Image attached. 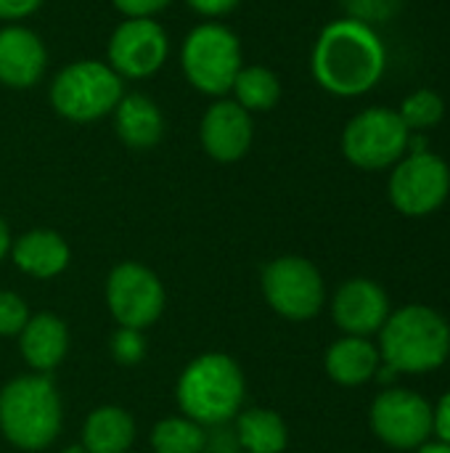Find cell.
I'll return each instance as SVG.
<instances>
[{
	"instance_id": "cell-1",
	"label": "cell",
	"mask_w": 450,
	"mask_h": 453,
	"mask_svg": "<svg viewBox=\"0 0 450 453\" xmlns=\"http://www.w3.org/2000/svg\"><path fill=\"white\" fill-rule=\"evenodd\" d=\"M387 69V50L374 27L355 19L326 24L313 45L310 72L316 82L342 98H355L377 88Z\"/></svg>"
},
{
	"instance_id": "cell-2",
	"label": "cell",
	"mask_w": 450,
	"mask_h": 453,
	"mask_svg": "<svg viewBox=\"0 0 450 453\" xmlns=\"http://www.w3.org/2000/svg\"><path fill=\"white\" fill-rule=\"evenodd\" d=\"M450 326L443 316L424 305H408L387 316L382 326V356L390 369L424 374L446 364Z\"/></svg>"
},
{
	"instance_id": "cell-3",
	"label": "cell",
	"mask_w": 450,
	"mask_h": 453,
	"mask_svg": "<svg viewBox=\"0 0 450 453\" xmlns=\"http://www.w3.org/2000/svg\"><path fill=\"white\" fill-rule=\"evenodd\" d=\"M61 427V401L48 377H21L0 393V430L27 451L53 443Z\"/></svg>"
},
{
	"instance_id": "cell-4",
	"label": "cell",
	"mask_w": 450,
	"mask_h": 453,
	"mask_svg": "<svg viewBox=\"0 0 450 453\" xmlns=\"http://www.w3.org/2000/svg\"><path fill=\"white\" fill-rule=\"evenodd\" d=\"M178 401L196 425L228 422L244 401L241 369L228 356H202L186 366L178 382Z\"/></svg>"
},
{
	"instance_id": "cell-5",
	"label": "cell",
	"mask_w": 450,
	"mask_h": 453,
	"mask_svg": "<svg viewBox=\"0 0 450 453\" xmlns=\"http://www.w3.org/2000/svg\"><path fill=\"white\" fill-rule=\"evenodd\" d=\"M122 96V77L95 58L64 66L50 82V104L69 122H95L111 114Z\"/></svg>"
},
{
	"instance_id": "cell-6",
	"label": "cell",
	"mask_w": 450,
	"mask_h": 453,
	"mask_svg": "<svg viewBox=\"0 0 450 453\" xmlns=\"http://www.w3.org/2000/svg\"><path fill=\"white\" fill-rule=\"evenodd\" d=\"M180 64L196 90L207 96H225L244 66L241 42L225 24L204 21L186 35Z\"/></svg>"
},
{
	"instance_id": "cell-7",
	"label": "cell",
	"mask_w": 450,
	"mask_h": 453,
	"mask_svg": "<svg viewBox=\"0 0 450 453\" xmlns=\"http://www.w3.org/2000/svg\"><path fill=\"white\" fill-rule=\"evenodd\" d=\"M411 130L395 109L371 106L355 114L342 133V151L347 162L361 170H385L408 151Z\"/></svg>"
},
{
	"instance_id": "cell-8",
	"label": "cell",
	"mask_w": 450,
	"mask_h": 453,
	"mask_svg": "<svg viewBox=\"0 0 450 453\" xmlns=\"http://www.w3.org/2000/svg\"><path fill=\"white\" fill-rule=\"evenodd\" d=\"M450 191V167L432 151L408 154L390 175V202L411 218L435 212Z\"/></svg>"
},
{
	"instance_id": "cell-9",
	"label": "cell",
	"mask_w": 450,
	"mask_h": 453,
	"mask_svg": "<svg viewBox=\"0 0 450 453\" xmlns=\"http://www.w3.org/2000/svg\"><path fill=\"white\" fill-rule=\"evenodd\" d=\"M263 292L273 311L292 321L313 319L324 305V281L305 257H278L263 273Z\"/></svg>"
},
{
	"instance_id": "cell-10",
	"label": "cell",
	"mask_w": 450,
	"mask_h": 453,
	"mask_svg": "<svg viewBox=\"0 0 450 453\" xmlns=\"http://www.w3.org/2000/svg\"><path fill=\"white\" fill-rule=\"evenodd\" d=\"M170 40L154 19H125L109 40V66L119 77L143 80L167 61Z\"/></svg>"
},
{
	"instance_id": "cell-11",
	"label": "cell",
	"mask_w": 450,
	"mask_h": 453,
	"mask_svg": "<svg viewBox=\"0 0 450 453\" xmlns=\"http://www.w3.org/2000/svg\"><path fill=\"white\" fill-rule=\"evenodd\" d=\"M106 300L114 319L125 329H143L162 313L164 289L149 268L138 263H122L109 276Z\"/></svg>"
},
{
	"instance_id": "cell-12",
	"label": "cell",
	"mask_w": 450,
	"mask_h": 453,
	"mask_svg": "<svg viewBox=\"0 0 450 453\" xmlns=\"http://www.w3.org/2000/svg\"><path fill=\"white\" fill-rule=\"evenodd\" d=\"M371 427L393 449H416L430 438L435 411L416 393L385 390L371 406Z\"/></svg>"
},
{
	"instance_id": "cell-13",
	"label": "cell",
	"mask_w": 450,
	"mask_h": 453,
	"mask_svg": "<svg viewBox=\"0 0 450 453\" xmlns=\"http://www.w3.org/2000/svg\"><path fill=\"white\" fill-rule=\"evenodd\" d=\"M255 138V125L247 109L231 98L215 101L202 117V146L217 162L241 159Z\"/></svg>"
},
{
	"instance_id": "cell-14",
	"label": "cell",
	"mask_w": 450,
	"mask_h": 453,
	"mask_svg": "<svg viewBox=\"0 0 450 453\" xmlns=\"http://www.w3.org/2000/svg\"><path fill=\"white\" fill-rule=\"evenodd\" d=\"M45 45L42 40L21 24H8L0 29V82L16 90L34 88L45 72Z\"/></svg>"
},
{
	"instance_id": "cell-15",
	"label": "cell",
	"mask_w": 450,
	"mask_h": 453,
	"mask_svg": "<svg viewBox=\"0 0 450 453\" xmlns=\"http://www.w3.org/2000/svg\"><path fill=\"white\" fill-rule=\"evenodd\" d=\"M390 316L387 295L369 279L347 281L334 297V319L350 337H366L385 326Z\"/></svg>"
},
{
	"instance_id": "cell-16",
	"label": "cell",
	"mask_w": 450,
	"mask_h": 453,
	"mask_svg": "<svg viewBox=\"0 0 450 453\" xmlns=\"http://www.w3.org/2000/svg\"><path fill=\"white\" fill-rule=\"evenodd\" d=\"M114 127L125 146L130 149H151L162 141L164 117L159 106L143 93H127L119 98L114 109Z\"/></svg>"
},
{
	"instance_id": "cell-17",
	"label": "cell",
	"mask_w": 450,
	"mask_h": 453,
	"mask_svg": "<svg viewBox=\"0 0 450 453\" xmlns=\"http://www.w3.org/2000/svg\"><path fill=\"white\" fill-rule=\"evenodd\" d=\"M13 263L37 279L61 273L69 263V247L56 231H29L13 244Z\"/></svg>"
},
{
	"instance_id": "cell-18",
	"label": "cell",
	"mask_w": 450,
	"mask_h": 453,
	"mask_svg": "<svg viewBox=\"0 0 450 453\" xmlns=\"http://www.w3.org/2000/svg\"><path fill=\"white\" fill-rule=\"evenodd\" d=\"M66 326L50 313L34 316L21 329V353L40 372L53 369L66 356Z\"/></svg>"
},
{
	"instance_id": "cell-19",
	"label": "cell",
	"mask_w": 450,
	"mask_h": 453,
	"mask_svg": "<svg viewBox=\"0 0 450 453\" xmlns=\"http://www.w3.org/2000/svg\"><path fill=\"white\" fill-rule=\"evenodd\" d=\"M379 369V353L363 337H347L329 348L326 353V372L339 385H363Z\"/></svg>"
},
{
	"instance_id": "cell-20",
	"label": "cell",
	"mask_w": 450,
	"mask_h": 453,
	"mask_svg": "<svg viewBox=\"0 0 450 453\" xmlns=\"http://www.w3.org/2000/svg\"><path fill=\"white\" fill-rule=\"evenodd\" d=\"M135 438V425L127 411L117 406L95 409L85 422V451L125 453Z\"/></svg>"
},
{
	"instance_id": "cell-21",
	"label": "cell",
	"mask_w": 450,
	"mask_h": 453,
	"mask_svg": "<svg viewBox=\"0 0 450 453\" xmlns=\"http://www.w3.org/2000/svg\"><path fill=\"white\" fill-rule=\"evenodd\" d=\"M236 93V104L241 109H247L249 114L252 111H271L278 98H281V82L276 77V72H271L268 66H241L236 80H233V88Z\"/></svg>"
},
{
	"instance_id": "cell-22",
	"label": "cell",
	"mask_w": 450,
	"mask_h": 453,
	"mask_svg": "<svg viewBox=\"0 0 450 453\" xmlns=\"http://www.w3.org/2000/svg\"><path fill=\"white\" fill-rule=\"evenodd\" d=\"M239 441L249 453H281L286 449V427L278 414L252 409L239 417Z\"/></svg>"
},
{
	"instance_id": "cell-23",
	"label": "cell",
	"mask_w": 450,
	"mask_h": 453,
	"mask_svg": "<svg viewBox=\"0 0 450 453\" xmlns=\"http://www.w3.org/2000/svg\"><path fill=\"white\" fill-rule=\"evenodd\" d=\"M156 453H202L204 433L194 419H164L151 435Z\"/></svg>"
},
{
	"instance_id": "cell-24",
	"label": "cell",
	"mask_w": 450,
	"mask_h": 453,
	"mask_svg": "<svg viewBox=\"0 0 450 453\" xmlns=\"http://www.w3.org/2000/svg\"><path fill=\"white\" fill-rule=\"evenodd\" d=\"M403 125L411 130V133H424L430 127H438L443 114H446V101L440 93L430 90V88H422L411 96H406V101L400 104L398 109Z\"/></svg>"
},
{
	"instance_id": "cell-25",
	"label": "cell",
	"mask_w": 450,
	"mask_h": 453,
	"mask_svg": "<svg viewBox=\"0 0 450 453\" xmlns=\"http://www.w3.org/2000/svg\"><path fill=\"white\" fill-rule=\"evenodd\" d=\"M347 19L363 21L369 27L390 21L400 11V0H342Z\"/></svg>"
},
{
	"instance_id": "cell-26",
	"label": "cell",
	"mask_w": 450,
	"mask_h": 453,
	"mask_svg": "<svg viewBox=\"0 0 450 453\" xmlns=\"http://www.w3.org/2000/svg\"><path fill=\"white\" fill-rule=\"evenodd\" d=\"M27 326V305L13 292H0V334H19Z\"/></svg>"
},
{
	"instance_id": "cell-27",
	"label": "cell",
	"mask_w": 450,
	"mask_h": 453,
	"mask_svg": "<svg viewBox=\"0 0 450 453\" xmlns=\"http://www.w3.org/2000/svg\"><path fill=\"white\" fill-rule=\"evenodd\" d=\"M114 356L122 361V364H135L143 358V340L138 334V329H125L117 332L114 337Z\"/></svg>"
},
{
	"instance_id": "cell-28",
	"label": "cell",
	"mask_w": 450,
	"mask_h": 453,
	"mask_svg": "<svg viewBox=\"0 0 450 453\" xmlns=\"http://www.w3.org/2000/svg\"><path fill=\"white\" fill-rule=\"evenodd\" d=\"M172 0H114V5L127 16V19H151L162 8H167Z\"/></svg>"
},
{
	"instance_id": "cell-29",
	"label": "cell",
	"mask_w": 450,
	"mask_h": 453,
	"mask_svg": "<svg viewBox=\"0 0 450 453\" xmlns=\"http://www.w3.org/2000/svg\"><path fill=\"white\" fill-rule=\"evenodd\" d=\"M45 0H0V21H19L32 16Z\"/></svg>"
},
{
	"instance_id": "cell-30",
	"label": "cell",
	"mask_w": 450,
	"mask_h": 453,
	"mask_svg": "<svg viewBox=\"0 0 450 453\" xmlns=\"http://www.w3.org/2000/svg\"><path fill=\"white\" fill-rule=\"evenodd\" d=\"M186 3L202 16H223L228 11H233L241 0H186Z\"/></svg>"
},
{
	"instance_id": "cell-31",
	"label": "cell",
	"mask_w": 450,
	"mask_h": 453,
	"mask_svg": "<svg viewBox=\"0 0 450 453\" xmlns=\"http://www.w3.org/2000/svg\"><path fill=\"white\" fill-rule=\"evenodd\" d=\"M432 430H438V435H440V441L450 446V393L443 395V401L438 403V411H435V427Z\"/></svg>"
},
{
	"instance_id": "cell-32",
	"label": "cell",
	"mask_w": 450,
	"mask_h": 453,
	"mask_svg": "<svg viewBox=\"0 0 450 453\" xmlns=\"http://www.w3.org/2000/svg\"><path fill=\"white\" fill-rule=\"evenodd\" d=\"M8 244H11V239H8V228H5V223L0 220V257L8 252Z\"/></svg>"
},
{
	"instance_id": "cell-33",
	"label": "cell",
	"mask_w": 450,
	"mask_h": 453,
	"mask_svg": "<svg viewBox=\"0 0 450 453\" xmlns=\"http://www.w3.org/2000/svg\"><path fill=\"white\" fill-rule=\"evenodd\" d=\"M419 453H450V446L446 443H438V446H424Z\"/></svg>"
},
{
	"instance_id": "cell-34",
	"label": "cell",
	"mask_w": 450,
	"mask_h": 453,
	"mask_svg": "<svg viewBox=\"0 0 450 453\" xmlns=\"http://www.w3.org/2000/svg\"><path fill=\"white\" fill-rule=\"evenodd\" d=\"M69 453H88V451H82V449H72Z\"/></svg>"
}]
</instances>
